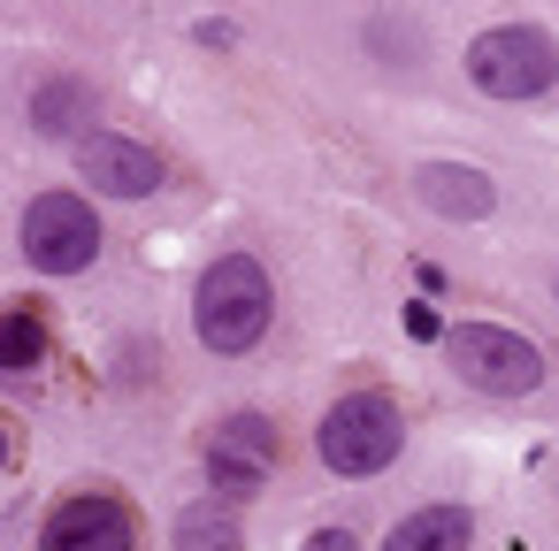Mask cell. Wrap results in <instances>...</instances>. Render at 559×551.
Here are the masks:
<instances>
[{
	"mask_svg": "<svg viewBox=\"0 0 559 551\" xmlns=\"http://www.w3.org/2000/svg\"><path fill=\"white\" fill-rule=\"evenodd\" d=\"M269 307H276V291H269V268H261L253 253H223V261H207V276H200V291H192L200 345L223 352V360L253 352V345L269 337Z\"/></svg>",
	"mask_w": 559,
	"mask_h": 551,
	"instance_id": "1",
	"label": "cell"
},
{
	"mask_svg": "<svg viewBox=\"0 0 559 551\" xmlns=\"http://www.w3.org/2000/svg\"><path fill=\"white\" fill-rule=\"evenodd\" d=\"M399 444H406V421H399V406H391L383 391H353V398H337V406L322 414V429H314L322 467L345 475V482L383 475V467L399 459Z\"/></svg>",
	"mask_w": 559,
	"mask_h": 551,
	"instance_id": "2",
	"label": "cell"
},
{
	"mask_svg": "<svg viewBox=\"0 0 559 551\" xmlns=\"http://www.w3.org/2000/svg\"><path fill=\"white\" fill-rule=\"evenodd\" d=\"M467 77L490 100H536L544 85H559V39L544 24H498L467 47Z\"/></svg>",
	"mask_w": 559,
	"mask_h": 551,
	"instance_id": "3",
	"label": "cell"
},
{
	"mask_svg": "<svg viewBox=\"0 0 559 551\" xmlns=\"http://www.w3.org/2000/svg\"><path fill=\"white\" fill-rule=\"evenodd\" d=\"M444 352H452V375L483 398H528L544 383V352L506 322H460L444 337Z\"/></svg>",
	"mask_w": 559,
	"mask_h": 551,
	"instance_id": "4",
	"label": "cell"
},
{
	"mask_svg": "<svg viewBox=\"0 0 559 551\" xmlns=\"http://www.w3.org/2000/svg\"><path fill=\"white\" fill-rule=\"evenodd\" d=\"M93 253H100V215H93V200L39 192V200L24 207V261H32V268L78 276V268H93Z\"/></svg>",
	"mask_w": 559,
	"mask_h": 551,
	"instance_id": "5",
	"label": "cell"
},
{
	"mask_svg": "<svg viewBox=\"0 0 559 551\" xmlns=\"http://www.w3.org/2000/svg\"><path fill=\"white\" fill-rule=\"evenodd\" d=\"M39 551H139V513L108 490L62 498L39 528Z\"/></svg>",
	"mask_w": 559,
	"mask_h": 551,
	"instance_id": "6",
	"label": "cell"
},
{
	"mask_svg": "<svg viewBox=\"0 0 559 551\" xmlns=\"http://www.w3.org/2000/svg\"><path fill=\"white\" fill-rule=\"evenodd\" d=\"M269 467H276V429H269L261 414H230V421H215V436H207V482H215L223 505L246 498V490H261Z\"/></svg>",
	"mask_w": 559,
	"mask_h": 551,
	"instance_id": "7",
	"label": "cell"
},
{
	"mask_svg": "<svg viewBox=\"0 0 559 551\" xmlns=\"http://www.w3.org/2000/svg\"><path fill=\"white\" fill-rule=\"evenodd\" d=\"M78 161H85V184L108 192V200H146L162 184V154L146 139H131V131H93L78 146Z\"/></svg>",
	"mask_w": 559,
	"mask_h": 551,
	"instance_id": "8",
	"label": "cell"
},
{
	"mask_svg": "<svg viewBox=\"0 0 559 551\" xmlns=\"http://www.w3.org/2000/svg\"><path fill=\"white\" fill-rule=\"evenodd\" d=\"M414 192H421V207H437L444 223H483V215L498 207V184H490L483 169H467V161H421V169H414Z\"/></svg>",
	"mask_w": 559,
	"mask_h": 551,
	"instance_id": "9",
	"label": "cell"
},
{
	"mask_svg": "<svg viewBox=\"0 0 559 551\" xmlns=\"http://www.w3.org/2000/svg\"><path fill=\"white\" fill-rule=\"evenodd\" d=\"M32 123H39V139H93V85L85 77H47L32 93Z\"/></svg>",
	"mask_w": 559,
	"mask_h": 551,
	"instance_id": "10",
	"label": "cell"
},
{
	"mask_svg": "<svg viewBox=\"0 0 559 551\" xmlns=\"http://www.w3.org/2000/svg\"><path fill=\"white\" fill-rule=\"evenodd\" d=\"M467 536H475L467 505H421L383 536V551H467Z\"/></svg>",
	"mask_w": 559,
	"mask_h": 551,
	"instance_id": "11",
	"label": "cell"
},
{
	"mask_svg": "<svg viewBox=\"0 0 559 551\" xmlns=\"http://www.w3.org/2000/svg\"><path fill=\"white\" fill-rule=\"evenodd\" d=\"M177 551H246V528H238V505L223 498H200L177 513Z\"/></svg>",
	"mask_w": 559,
	"mask_h": 551,
	"instance_id": "12",
	"label": "cell"
},
{
	"mask_svg": "<svg viewBox=\"0 0 559 551\" xmlns=\"http://www.w3.org/2000/svg\"><path fill=\"white\" fill-rule=\"evenodd\" d=\"M47 352V330H39V314H0V368H32Z\"/></svg>",
	"mask_w": 559,
	"mask_h": 551,
	"instance_id": "13",
	"label": "cell"
},
{
	"mask_svg": "<svg viewBox=\"0 0 559 551\" xmlns=\"http://www.w3.org/2000/svg\"><path fill=\"white\" fill-rule=\"evenodd\" d=\"M16 452H24V429H16L9 414H0V475H9V467H16Z\"/></svg>",
	"mask_w": 559,
	"mask_h": 551,
	"instance_id": "14",
	"label": "cell"
},
{
	"mask_svg": "<svg viewBox=\"0 0 559 551\" xmlns=\"http://www.w3.org/2000/svg\"><path fill=\"white\" fill-rule=\"evenodd\" d=\"M299 551H360V543H353V536H345V528H314V536H307V543H299Z\"/></svg>",
	"mask_w": 559,
	"mask_h": 551,
	"instance_id": "15",
	"label": "cell"
},
{
	"mask_svg": "<svg viewBox=\"0 0 559 551\" xmlns=\"http://www.w3.org/2000/svg\"><path fill=\"white\" fill-rule=\"evenodd\" d=\"M406 337H421V345H429V337H437V314H429V307H421V299H414V307H406Z\"/></svg>",
	"mask_w": 559,
	"mask_h": 551,
	"instance_id": "16",
	"label": "cell"
}]
</instances>
